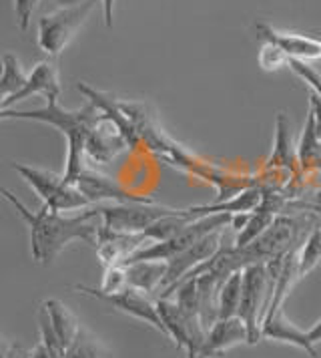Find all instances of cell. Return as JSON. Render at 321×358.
Listing matches in <instances>:
<instances>
[{
	"label": "cell",
	"instance_id": "5b68a950",
	"mask_svg": "<svg viewBox=\"0 0 321 358\" xmlns=\"http://www.w3.org/2000/svg\"><path fill=\"white\" fill-rule=\"evenodd\" d=\"M96 2L100 0H87L79 6H64L54 13H48L38 20V47L48 57H59L70 41L77 36L80 27L95 10Z\"/></svg>",
	"mask_w": 321,
	"mask_h": 358
},
{
	"label": "cell",
	"instance_id": "3957f363",
	"mask_svg": "<svg viewBox=\"0 0 321 358\" xmlns=\"http://www.w3.org/2000/svg\"><path fill=\"white\" fill-rule=\"evenodd\" d=\"M13 169L36 192L43 206L50 208L52 212H82L87 208H93L79 187L66 181L64 176L24 163H15Z\"/></svg>",
	"mask_w": 321,
	"mask_h": 358
},
{
	"label": "cell",
	"instance_id": "7402d4cb",
	"mask_svg": "<svg viewBox=\"0 0 321 358\" xmlns=\"http://www.w3.org/2000/svg\"><path fill=\"white\" fill-rule=\"evenodd\" d=\"M321 264V228H313L307 238H304V244L299 245V274L301 278L307 276L315 266Z\"/></svg>",
	"mask_w": 321,
	"mask_h": 358
},
{
	"label": "cell",
	"instance_id": "cb8c5ba5",
	"mask_svg": "<svg viewBox=\"0 0 321 358\" xmlns=\"http://www.w3.org/2000/svg\"><path fill=\"white\" fill-rule=\"evenodd\" d=\"M257 61H259V66L267 73H275L283 66H289V57L285 50L273 43H265L259 55H257Z\"/></svg>",
	"mask_w": 321,
	"mask_h": 358
},
{
	"label": "cell",
	"instance_id": "4dcf8cb0",
	"mask_svg": "<svg viewBox=\"0 0 321 358\" xmlns=\"http://www.w3.org/2000/svg\"><path fill=\"white\" fill-rule=\"evenodd\" d=\"M31 358H57V357L48 350L43 342H38V344H36V346L31 350Z\"/></svg>",
	"mask_w": 321,
	"mask_h": 358
},
{
	"label": "cell",
	"instance_id": "8992f818",
	"mask_svg": "<svg viewBox=\"0 0 321 358\" xmlns=\"http://www.w3.org/2000/svg\"><path fill=\"white\" fill-rule=\"evenodd\" d=\"M103 226L111 231L144 234L153 224L167 215H177L183 210L159 206L157 201H130V203H100L96 206Z\"/></svg>",
	"mask_w": 321,
	"mask_h": 358
},
{
	"label": "cell",
	"instance_id": "4316f807",
	"mask_svg": "<svg viewBox=\"0 0 321 358\" xmlns=\"http://www.w3.org/2000/svg\"><path fill=\"white\" fill-rule=\"evenodd\" d=\"M289 69L301 79V81L313 89V93L321 99V73L318 69L305 63V61H297V59H289Z\"/></svg>",
	"mask_w": 321,
	"mask_h": 358
},
{
	"label": "cell",
	"instance_id": "ba28073f",
	"mask_svg": "<svg viewBox=\"0 0 321 358\" xmlns=\"http://www.w3.org/2000/svg\"><path fill=\"white\" fill-rule=\"evenodd\" d=\"M221 242H223V229H217L205 238H201L197 244H193L189 250L175 256L173 260H169V270H167V278L160 286L159 298H169L187 274H191L195 268H199L211 258H215L225 248V244H221Z\"/></svg>",
	"mask_w": 321,
	"mask_h": 358
},
{
	"label": "cell",
	"instance_id": "9a60e30c",
	"mask_svg": "<svg viewBox=\"0 0 321 358\" xmlns=\"http://www.w3.org/2000/svg\"><path fill=\"white\" fill-rule=\"evenodd\" d=\"M261 336L267 338V341L283 342V344L297 346V348H301L311 358H318V348L311 342L309 334L305 330H301L297 324H293L288 318V314H285L283 308L277 310L275 314L265 318L263 328H261Z\"/></svg>",
	"mask_w": 321,
	"mask_h": 358
},
{
	"label": "cell",
	"instance_id": "e0dca14e",
	"mask_svg": "<svg viewBox=\"0 0 321 358\" xmlns=\"http://www.w3.org/2000/svg\"><path fill=\"white\" fill-rule=\"evenodd\" d=\"M297 162V147H293L291 139V123L288 115L277 113L275 121V147H273L271 159L267 162V167L275 173H293V165Z\"/></svg>",
	"mask_w": 321,
	"mask_h": 358
},
{
	"label": "cell",
	"instance_id": "f1b7e54d",
	"mask_svg": "<svg viewBox=\"0 0 321 358\" xmlns=\"http://www.w3.org/2000/svg\"><path fill=\"white\" fill-rule=\"evenodd\" d=\"M2 358H31V350L18 342L2 341Z\"/></svg>",
	"mask_w": 321,
	"mask_h": 358
},
{
	"label": "cell",
	"instance_id": "8fae6325",
	"mask_svg": "<svg viewBox=\"0 0 321 358\" xmlns=\"http://www.w3.org/2000/svg\"><path fill=\"white\" fill-rule=\"evenodd\" d=\"M153 244L144 234H123V231H111L105 226L98 229L96 238V256L105 268L111 266H125V262L135 256L144 245Z\"/></svg>",
	"mask_w": 321,
	"mask_h": 358
},
{
	"label": "cell",
	"instance_id": "6da1fadb",
	"mask_svg": "<svg viewBox=\"0 0 321 358\" xmlns=\"http://www.w3.org/2000/svg\"><path fill=\"white\" fill-rule=\"evenodd\" d=\"M2 197L27 222L31 238V256L36 264L50 266L61 256L64 248L75 240L96 248L98 229L103 226L96 206L75 215H64L63 212H52L47 206H43L38 212H32L8 189H2Z\"/></svg>",
	"mask_w": 321,
	"mask_h": 358
},
{
	"label": "cell",
	"instance_id": "603a6c76",
	"mask_svg": "<svg viewBox=\"0 0 321 358\" xmlns=\"http://www.w3.org/2000/svg\"><path fill=\"white\" fill-rule=\"evenodd\" d=\"M36 320H38V330H40V342H43L57 358L66 357V348L63 346V342H61L57 330H54V324H52V320H50V314H48V310L45 308V304H40L38 314H36Z\"/></svg>",
	"mask_w": 321,
	"mask_h": 358
},
{
	"label": "cell",
	"instance_id": "d4e9b609",
	"mask_svg": "<svg viewBox=\"0 0 321 358\" xmlns=\"http://www.w3.org/2000/svg\"><path fill=\"white\" fill-rule=\"evenodd\" d=\"M64 358H103V350L96 338H93L87 330H82L79 338L68 346Z\"/></svg>",
	"mask_w": 321,
	"mask_h": 358
},
{
	"label": "cell",
	"instance_id": "1f68e13d",
	"mask_svg": "<svg viewBox=\"0 0 321 358\" xmlns=\"http://www.w3.org/2000/svg\"><path fill=\"white\" fill-rule=\"evenodd\" d=\"M307 334H309V338L313 344H320L321 342V318L315 322V324L311 326L309 330H307Z\"/></svg>",
	"mask_w": 321,
	"mask_h": 358
},
{
	"label": "cell",
	"instance_id": "7a4b0ae2",
	"mask_svg": "<svg viewBox=\"0 0 321 358\" xmlns=\"http://www.w3.org/2000/svg\"><path fill=\"white\" fill-rule=\"evenodd\" d=\"M103 117V111L95 103L87 101L80 109H64L59 105V101H47L45 107L31 109V111H16V109H4L0 111V119H18V121H36L45 123L54 129H59L66 137V167H64V179L75 181L80 171L87 167L84 149L91 131L95 129L98 119Z\"/></svg>",
	"mask_w": 321,
	"mask_h": 358
},
{
	"label": "cell",
	"instance_id": "d6a6232c",
	"mask_svg": "<svg viewBox=\"0 0 321 358\" xmlns=\"http://www.w3.org/2000/svg\"><path fill=\"white\" fill-rule=\"evenodd\" d=\"M82 2H87V0H57V4L64 8V6H79Z\"/></svg>",
	"mask_w": 321,
	"mask_h": 358
},
{
	"label": "cell",
	"instance_id": "ac0fdd59",
	"mask_svg": "<svg viewBox=\"0 0 321 358\" xmlns=\"http://www.w3.org/2000/svg\"><path fill=\"white\" fill-rule=\"evenodd\" d=\"M127 278L128 286L137 288L144 294L159 292L165 278H167V270H169V262L163 260H143L127 264Z\"/></svg>",
	"mask_w": 321,
	"mask_h": 358
},
{
	"label": "cell",
	"instance_id": "4fadbf2b",
	"mask_svg": "<svg viewBox=\"0 0 321 358\" xmlns=\"http://www.w3.org/2000/svg\"><path fill=\"white\" fill-rule=\"evenodd\" d=\"M257 36L265 43H273L288 52L289 59L297 61H321V38L307 36L301 33H291V31H277L267 22H257Z\"/></svg>",
	"mask_w": 321,
	"mask_h": 358
},
{
	"label": "cell",
	"instance_id": "2e32d148",
	"mask_svg": "<svg viewBox=\"0 0 321 358\" xmlns=\"http://www.w3.org/2000/svg\"><path fill=\"white\" fill-rule=\"evenodd\" d=\"M261 201H263V187L261 185H251V187L241 189L237 196L223 199V201H215V203H207V206L189 208V213H191L193 220L203 217V215H211V213H229V215H235V213H251L255 212L257 208L261 206Z\"/></svg>",
	"mask_w": 321,
	"mask_h": 358
},
{
	"label": "cell",
	"instance_id": "9c48e42d",
	"mask_svg": "<svg viewBox=\"0 0 321 358\" xmlns=\"http://www.w3.org/2000/svg\"><path fill=\"white\" fill-rule=\"evenodd\" d=\"M127 149H133V147L128 143L125 131L121 129V125L114 119L103 111V117L98 119V123L95 125V129L91 131L89 141H87V149H84L87 162L96 167L109 165Z\"/></svg>",
	"mask_w": 321,
	"mask_h": 358
},
{
	"label": "cell",
	"instance_id": "484cf974",
	"mask_svg": "<svg viewBox=\"0 0 321 358\" xmlns=\"http://www.w3.org/2000/svg\"><path fill=\"white\" fill-rule=\"evenodd\" d=\"M128 288V278H127V268L125 266H111V268H105V274H103V282H100V292L107 294H117L121 290Z\"/></svg>",
	"mask_w": 321,
	"mask_h": 358
},
{
	"label": "cell",
	"instance_id": "ffe728a7",
	"mask_svg": "<svg viewBox=\"0 0 321 358\" xmlns=\"http://www.w3.org/2000/svg\"><path fill=\"white\" fill-rule=\"evenodd\" d=\"M27 81H29V73L22 69L20 61L16 59L13 52H6L2 57V79H0L2 101L18 93L27 85Z\"/></svg>",
	"mask_w": 321,
	"mask_h": 358
},
{
	"label": "cell",
	"instance_id": "44dd1931",
	"mask_svg": "<svg viewBox=\"0 0 321 358\" xmlns=\"http://www.w3.org/2000/svg\"><path fill=\"white\" fill-rule=\"evenodd\" d=\"M241 290H243V270L231 274L221 284V290H219V318L239 316Z\"/></svg>",
	"mask_w": 321,
	"mask_h": 358
},
{
	"label": "cell",
	"instance_id": "f546056e",
	"mask_svg": "<svg viewBox=\"0 0 321 358\" xmlns=\"http://www.w3.org/2000/svg\"><path fill=\"white\" fill-rule=\"evenodd\" d=\"M103 4V18H105V27L111 29L112 18H114V0H100Z\"/></svg>",
	"mask_w": 321,
	"mask_h": 358
},
{
	"label": "cell",
	"instance_id": "52a82bcc",
	"mask_svg": "<svg viewBox=\"0 0 321 358\" xmlns=\"http://www.w3.org/2000/svg\"><path fill=\"white\" fill-rule=\"evenodd\" d=\"M75 290H77L79 294H84V296H93V298L100 300V302L111 304L114 310H119V312L127 314V316L135 318V320H141V322H144V324L153 326V328H155L157 332H160L165 338H169V336H167L165 322H163V318H160V314H159V308H157V302L149 300L141 290H137V288H130V286H128V288L121 290V292L107 294V292H100L98 288L82 286V284H77V286H75Z\"/></svg>",
	"mask_w": 321,
	"mask_h": 358
},
{
	"label": "cell",
	"instance_id": "5bb4252c",
	"mask_svg": "<svg viewBox=\"0 0 321 358\" xmlns=\"http://www.w3.org/2000/svg\"><path fill=\"white\" fill-rule=\"evenodd\" d=\"M249 344V328L241 320L239 316L233 318H219L215 324L209 328L205 344L201 348L199 358H215L225 355L227 350Z\"/></svg>",
	"mask_w": 321,
	"mask_h": 358
},
{
	"label": "cell",
	"instance_id": "7c38bea8",
	"mask_svg": "<svg viewBox=\"0 0 321 358\" xmlns=\"http://www.w3.org/2000/svg\"><path fill=\"white\" fill-rule=\"evenodd\" d=\"M61 91H63V87H61V77H59V66L54 61L47 59V61H40L32 66V71L29 73V81L18 93L0 101V109L2 111L10 109L13 105L32 97V95H43L47 101H59Z\"/></svg>",
	"mask_w": 321,
	"mask_h": 358
},
{
	"label": "cell",
	"instance_id": "83f0119b",
	"mask_svg": "<svg viewBox=\"0 0 321 358\" xmlns=\"http://www.w3.org/2000/svg\"><path fill=\"white\" fill-rule=\"evenodd\" d=\"M40 0H15V13H16V22L20 27V31H27L31 27L32 15L36 13Z\"/></svg>",
	"mask_w": 321,
	"mask_h": 358
},
{
	"label": "cell",
	"instance_id": "30bf717a",
	"mask_svg": "<svg viewBox=\"0 0 321 358\" xmlns=\"http://www.w3.org/2000/svg\"><path fill=\"white\" fill-rule=\"evenodd\" d=\"M82 196L91 201V206L100 203H130V201H155L153 197L135 196L128 194L127 189L111 176L100 173L95 167H84L73 181Z\"/></svg>",
	"mask_w": 321,
	"mask_h": 358
},
{
	"label": "cell",
	"instance_id": "d6986e66",
	"mask_svg": "<svg viewBox=\"0 0 321 358\" xmlns=\"http://www.w3.org/2000/svg\"><path fill=\"white\" fill-rule=\"evenodd\" d=\"M43 304H45V308L50 314V320L54 324V330H57L59 338L63 342V346L68 350V346L77 341L80 336V332H82V326H80V320L77 318V314L59 298H48Z\"/></svg>",
	"mask_w": 321,
	"mask_h": 358
},
{
	"label": "cell",
	"instance_id": "277c9868",
	"mask_svg": "<svg viewBox=\"0 0 321 358\" xmlns=\"http://www.w3.org/2000/svg\"><path fill=\"white\" fill-rule=\"evenodd\" d=\"M273 282L267 272V264H253L243 270L239 318L249 328V344L261 341V328L271 304Z\"/></svg>",
	"mask_w": 321,
	"mask_h": 358
}]
</instances>
